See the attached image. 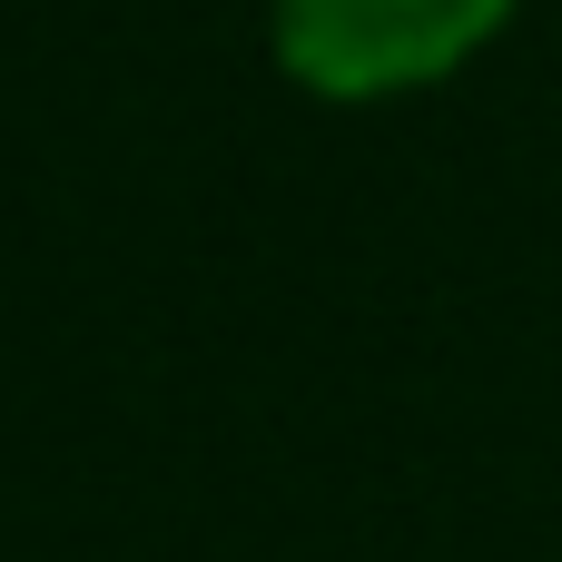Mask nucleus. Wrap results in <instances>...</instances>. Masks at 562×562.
<instances>
[{
    "label": "nucleus",
    "mask_w": 562,
    "mask_h": 562,
    "mask_svg": "<svg viewBox=\"0 0 562 562\" xmlns=\"http://www.w3.org/2000/svg\"><path fill=\"white\" fill-rule=\"evenodd\" d=\"M504 0H277V49L316 89H395L464 59Z\"/></svg>",
    "instance_id": "obj_1"
}]
</instances>
